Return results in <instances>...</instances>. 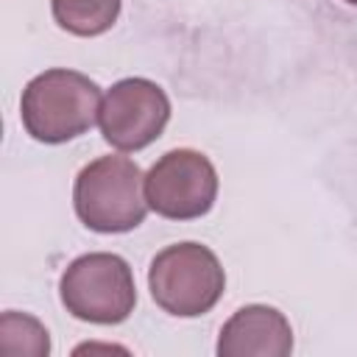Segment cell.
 Here are the masks:
<instances>
[{
    "label": "cell",
    "instance_id": "1",
    "mask_svg": "<svg viewBox=\"0 0 357 357\" xmlns=\"http://www.w3.org/2000/svg\"><path fill=\"white\" fill-rule=\"evenodd\" d=\"M100 86L78 73L53 67L28 81L20 100L25 131L45 145H59L86 134L100 117Z\"/></svg>",
    "mask_w": 357,
    "mask_h": 357
},
{
    "label": "cell",
    "instance_id": "2",
    "mask_svg": "<svg viewBox=\"0 0 357 357\" xmlns=\"http://www.w3.org/2000/svg\"><path fill=\"white\" fill-rule=\"evenodd\" d=\"M81 223L100 234H123L145 220V176L128 156H100L81 167L73 187Z\"/></svg>",
    "mask_w": 357,
    "mask_h": 357
},
{
    "label": "cell",
    "instance_id": "3",
    "mask_svg": "<svg viewBox=\"0 0 357 357\" xmlns=\"http://www.w3.org/2000/svg\"><path fill=\"white\" fill-rule=\"evenodd\" d=\"M148 287L165 312L195 318L209 312L226 287V273L215 251L201 243H176L162 248L148 268Z\"/></svg>",
    "mask_w": 357,
    "mask_h": 357
},
{
    "label": "cell",
    "instance_id": "4",
    "mask_svg": "<svg viewBox=\"0 0 357 357\" xmlns=\"http://www.w3.org/2000/svg\"><path fill=\"white\" fill-rule=\"evenodd\" d=\"M67 312L86 324H123L137 304V284L128 262L109 251H92L73 259L59 282Z\"/></svg>",
    "mask_w": 357,
    "mask_h": 357
},
{
    "label": "cell",
    "instance_id": "5",
    "mask_svg": "<svg viewBox=\"0 0 357 357\" xmlns=\"http://www.w3.org/2000/svg\"><path fill=\"white\" fill-rule=\"evenodd\" d=\"M145 198L148 206L167 220L201 218L218 198V170L201 151H167L145 173Z\"/></svg>",
    "mask_w": 357,
    "mask_h": 357
},
{
    "label": "cell",
    "instance_id": "6",
    "mask_svg": "<svg viewBox=\"0 0 357 357\" xmlns=\"http://www.w3.org/2000/svg\"><path fill=\"white\" fill-rule=\"evenodd\" d=\"M170 120V100L165 89L148 78H123L106 89L100 100V134L123 151H142L165 131Z\"/></svg>",
    "mask_w": 357,
    "mask_h": 357
},
{
    "label": "cell",
    "instance_id": "7",
    "mask_svg": "<svg viewBox=\"0 0 357 357\" xmlns=\"http://www.w3.org/2000/svg\"><path fill=\"white\" fill-rule=\"evenodd\" d=\"M293 351L290 321L268 304L240 307L220 329V357H287Z\"/></svg>",
    "mask_w": 357,
    "mask_h": 357
},
{
    "label": "cell",
    "instance_id": "8",
    "mask_svg": "<svg viewBox=\"0 0 357 357\" xmlns=\"http://www.w3.org/2000/svg\"><path fill=\"white\" fill-rule=\"evenodd\" d=\"M123 0H50L53 20L73 36H100L120 17Z\"/></svg>",
    "mask_w": 357,
    "mask_h": 357
},
{
    "label": "cell",
    "instance_id": "9",
    "mask_svg": "<svg viewBox=\"0 0 357 357\" xmlns=\"http://www.w3.org/2000/svg\"><path fill=\"white\" fill-rule=\"evenodd\" d=\"M0 351L25 354V357H47L50 335L33 315L8 310L0 315Z\"/></svg>",
    "mask_w": 357,
    "mask_h": 357
},
{
    "label": "cell",
    "instance_id": "10",
    "mask_svg": "<svg viewBox=\"0 0 357 357\" xmlns=\"http://www.w3.org/2000/svg\"><path fill=\"white\" fill-rule=\"evenodd\" d=\"M343 3H349V6H357V0H343Z\"/></svg>",
    "mask_w": 357,
    "mask_h": 357
}]
</instances>
